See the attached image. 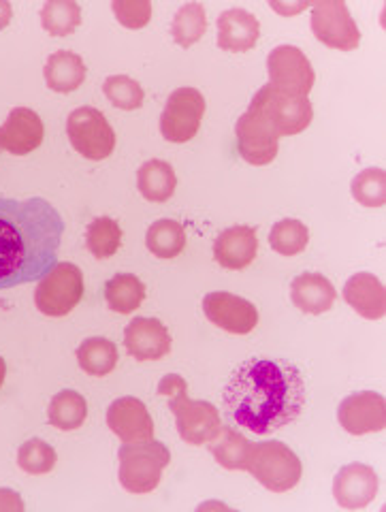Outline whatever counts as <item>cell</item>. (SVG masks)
Masks as SVG:
<instances>
[{"instance_id": "23", "label": "cell", "mask_w": 386, "mask_h": 512, "mask_svg": "<svg viewBox=\"0 0 386 512\" xmlns=\"http://www.w3.org/2000/svg\"><path fill=\"white\" fill-rule=\"evenodd\" d=\"M86 64L82 60V56H77L75 52H67V50H60L54 52L50 58L45 62V82L50 86L54 92H73L79 86L86 82Z\"/></svg>"}, {"instance_id": "1", "label": "cell", "mask_w": 386, "mask_h": 512, "mask_svg": "<svg viewBox=\"0 0 386 512\" xmlns=\"http://www.w3.org/2000/svg\"><path fill=\"white\" fill-rule=\"evenodd\" d=\"M305 382L299 367L284 359H248L224 387L222 406L233 427L271 434L299 419L305 406Z\"/></svg>"}, {"instance_id": "30", "label": "cell", "mask_w": 386, "mask_h": 512, "mask_svg": "<svg viewBox=\"0 0 386 512\" xmlns=\"http://www.w3.org/2000/svg\"><path fill=\"white\" fill-rule=\"evenodd\" d=\"M41 24L52 37H67L82 24V7L75 0H47L41 9Z\"/></svg>"}, {"instance_id": "39", "label": "cell", "mask_w": 386, "mask_h": 512, "mask_svg": "<svg viewBox=\"0 0 386 512\" xmlns=\"http://www.w3.org/2000/svg\"><path fill=\"white\" fill-rule=\"evenodd\" d=\"M26 504L11 489H0V512H24Z\"/></svg>"}, {"instance_id": "19", "label": "cell", "mask_w": 386, "mask_h": 512, "mask_svg": "<svg viewBox=\"0 0 386 512\" xmlns=\"http://www.w3.org/2000/svg\"><path fill=\"white\" fill-rule=\"evenodd\" d=\"M261 24L246 9H229L218 18V47L222 52H250L259 43Z\"/></svg>"}, {"instance_id": "32", "label": "cell", "mask_w": 386, "mask_h": 512, "mask_svg": "<svg viewBox=\"0 0 386 512\" xmlns=\"http://www.w3.org/2000/svg\"><path fill=\"white\" fill-rule=\"evenodd\" d=\"M269 244L282 256H297L310 244V231L301 220L284 218L273 224L269 233Z\"/></svg>"}, {"instance_id": "2", "label": "cell", "mask_w": 386, "mask_h": 512, "mask_svg": "<svg viewBox=\"0 0 386 512\" xmlns=\"http://www.w3.org/2000/svg\"><path fill=\"white\" fill-rule=\"evenodd\" d=\"M64 222L41 197L0 199V288L43 278L56 265Z\"/></svg>"}, {"instance_id": "36", "label": "cell", "mask_w": 386, "mask_h": 512, "mask_svg": "<svg viewBox=\"0 0 386 512\" xmlns=\"http://www.w3.org/2000/svg\"><path fill=\"white\" fill-rule=\"evenodd\" d=\"M103 92H105V96H107L111 105H116V107L126 109V111L139 109L143 105V99H146L143 88L135 82V79L126 77V75L107 77L105 84H103Z\"/></svg>"}, {"instance_id": "35", "label": "cell", "mask_w": 386, "mask_h": 512, "mask_svg": "<svg viewBox=\"0 0 386 512\" xmlns=\"http://www.w3.org/2000/svg\"><path fill=\"white\" fill-rule=\"evenodd\" d=\"M56 451L54 448L35 438V440H28L20 446L18 451V466L26 472V474H47L56 468Z\"/></svg>"}, {"instance_id": "9", "label": "cell", "mask_w": 386, "mask_h": 512, "mask_svg": "<svg viewBox=\"0 0 386 512\" xmlns=\"http://www.w3.org/2000/svg\"><path fill=\"white\" fill-rule=\"evenodd\" d=\"M203 116V94L197 88H178L171 92L160 116V133L171 143H186L199 133Z\"/></svg>"}, {"instance_id": "8", "label": "cell", "mask_w": 386, "mask_h": 512, "mask_svg": "<svg viewBox=\"0 0 386 512\" xmlns=\"http://www.w3.org/2000/svg\"><path fill=\"white\" fill-rule=\"evenodd\" d=\"M314 37L333 50L352 52L361 43V32L344 0H325L312 5Z\"/></svg>"}, {"instance_id": "28", "label": "cell", "mask_w": 386, "mask_h": 512, "mask_svg": "<svg viewBox=\"0 0 386 512\" xmlns=\"http://www.w3.org/2000/svg\"><path fill=\"white\" fill-rule=\"evenodd\" d=\"M105 299L114 312L131 314L146 299V284L133 274H118L105 284Z\"/></svg>"}, {"instance_id": "13", "label": "cell", "mask_w": 386, "mask_h": 512, "mask_svg": "<svg viewBox=\"0 0 386 512\" xmlns=\"http://www.w3.org/2000/svg\"><path fill=\"white\" fill-rule=\"evenodd\" d=\"M337 421L352 436L374 434L386 427V399L380 393H352L337 408Z\"/></svg>"}, {"instance_id": "3", "label": "cell", "mask_w": 386, "mask_h": 512, "mask_svg": "<svg viewBox=\"0 0 386 512\" xmlns=\"http://www.w3.org/2000/svg\"><path fill=\"white\" fill-rule=\"evenodd\" d=\"M120 485L128 493H152L163 478V470L171 463L169 448L158 440L128 442L118 453Z\"/></svg>"}, {"instance_id": "41", "label": "cell", "mask_w": 386, "mask_h": 512, "mask_svg": "<svg viewBox=\"0 0 386 512\" xmlns=\"http://www.w3.org/2000/svg\"><path fill=\"white\" fill-rule=\"evenodd\" d=\"M308 5H297V7H282V5H278V3H271V9H276V11H280V13H295V11H301V9H305Z\"/></svg>"}, {"instance_id": "17", "label": "cell", "mask_w": 386, "mask_h": 512, "mask_svg": "<svg viewBox=\"0 0 386 512\" xmlns=\"http://www.w3.org/2000/svg\"><path fill=\"white\" fill-rule=\"evenodd\" d=\"M45 137V126L37 111L28 107L11 109L9 118L0 126V150L15 156L35 152Z\"/></svg>"}, {"instance_id": "42", "label": "cell", "mask_w": 386, "mask_h": 512, "mask_svg": "<svg viewBox=\"0 0 386 512\" xmlns=\"http://www.w3.org/2000/svg\"><path fill=\"white\" fill-rule=\"evenodd\" d=\"M5 376H7V363L3 357H0V387L5 384Z\"/></svg>"}, {"instance_id": "18", "label": "cell", "mask_w": 386, "mask_h": 512, "mask_svg": "<svg viewBox=\"0 0 386 512\" xmlns=\"http://www.w3.org/2000/svg\"><path fill=\"white\" fill-rule=\"evenodd\" d=\"M107 425L124 442H143L154 438V421L146 404L137 397H120L107 410Z\"/></svg>"}, {"instance_id": "29", "label": "cell", "mask_w": 386, "mask_h": 512, "mask_svg": "<svg viewBox=\"0 0 386 512\" xmlns=\"http://www.w3.org/2000/svg\"><path fill=\"white\" fill-rule=\"evenodd\" d=\"M88 416L86 397L77 391H60L54 395L50 410H47V419L52 427L60 431H73L82 427Z\"/></svg>"}, {"instance_id": "16", "label": "cell", "mask_w": 386, "mask_h": 512, "mask_svg": "<svg viewBox=\"0 0 386 512\" xmlns=\"http://www.w3.org/2000/svg\"><path fill=\"white\" fill-rule=\"evenodd\" d=\"M124 346L137 361H158L171 352L169 329L156 318H135L124 331Z\"/></svg>"}, {"instance_id": "14", "label": "cell", "mask_w": 386, "mask_h": 512, "mask_svg": "<svg viewBox=\"0 0 386 512\" xmlns=\"http://www.w3.org/2000/svg\"><path fill=\"white\" fill-rule=\"evenodd\" d=\"M203 312L216 327L233 335H248L259 325V310L250 301L224 291L205 295Z\"/></svg>"}, {"instance_id": "37", "label": "cell", "mask_w": 386, "mask_h": 512, "mask_svg": "<svg viewBox=\"0 0 386 512\" xmlns=\"http://www.w3.org/2000/svg\"><path fill=\"white\" fill-rule=\"evenodd\" d=\"M111 9H114L118 22L131 30L148 26L152 20L150 0H114Z\"/></svg>"}, {"instance_id": "33", "label": "cell", "mask_w": 386, "mask_h": 512, "mask_svg": "<svg viewBox=\"0 0 386 512\" xmlns=\"http://www.w3.org/2000/svg\"><path fill=\"white\" fill-rule=\"evenodd\" d=\"M86 246L96 259H109L122 246V229L114 218H96L86 231Z\"/></svg>"}, {"instance_id": "6", "label": "cell", "mask_w": 386, "mask_h": 512, "mask_svg": "<svg viewBox=\"0 0 386 512\" xmlns=\"http://www.w3.org/2000/svg\"><path fill=\"white\" fill-rule=\"evenodd\" d=\"M84 297V274L73 263H56L41 278L35 291V306L41 314L60 318L71 314Z\"/></svg>"}, {"instance_id": "10", "label": "cell", "mask_w": 386, "mask_h": 512, "mask_svg": "<svg viewBox=\"0 0 386 512\" xmlns=\"http://www.w3.org/2000/svg\"><path fill=\"white\" fill-rule=\"evenodd\" d=\"M267 73L271 79L269 86L295 96H308L316 82L312 62L295 45L276 47L267 56Z\"/></svg>"}, {"instance_id": "27", "label": "cell", "mask_w": 386, "mask_h": 512, "mask_svg": "<svg viewBox=\"0 0 386 512\" xmlns=\"http://www.w3.org/2000/svg\"><path fill=\"white\" fill-rule=\"evenodd\" d=\"M146 246L158 259H175L186 248V231L178 220L163 218L148 229Z\"/></svg>"}, {"instance_id": "31", "label": "cell", "mask_w": 386, "mask_h": 512, "mask_svg": "<svg viewBox=\"0 0 386 512\" xmlns=\"http://www.w3.org/2000/svg\"><path fill=\"white\" fill-rule=\"evenodd\" d=\"M207 30V13L201 3H188L182 5L180 11L175 13L171 24L173 41L180 47H190L203 39Z\"/></svg>"}, {"instance_id": "40", "label": "cell", "mask_w": 386, "mask_h": 512, "mask_svg": "<svg viewBox=\"0 0 386 512\" xmlns=\"http://www.w3.org/2000/svg\"><path fill=\"white\" fill-rule=\"evenodd\" d=\"M11 18H13V9H11V5L7 3V0H0V30L9 26Z\"/></svg>"}, {"instance_id": "21", "label": "cell", "mask_w": 386, "mask_h": 512, "mask_svg": "<svg viewBox=\"0 0 386 512\" xmlns=\"http://www.w3.org/2000/svg\"><path fill=\"white\" fill-rule=\"evenodd\" d=\"M348 306L367 320H380L386 314L384 284L374 274H355L344 286Z\"/></svg>"}, {"instance_id": "20", "label": "cell", "mask_w": 386, "mask_h": 512, "mask_svg": "<svg viewBox=\"0 0 386 512\" xmlns=\"http://www.w3.org/2000/svg\"><path fill=\"white\" fill-rule=\"evenodd\" d=\"M259 252V237H256V229L239 224V227H231L222 231L214 242V259L224 269H244Z\"/></svg>"}, {"instance_id": "7", "label": "cell", "mask_w": 386, "mask_h": 512, "mask_svg": "<svg viewBox=\"0 0 386 512\" xmlns=\"http://www.w3.org/2000/svg\"><path fill=\"white\" fill-rule=\"evenodd\" d=\"M67 135L75 152L88 160H105L114 154L116 133L99 109H75L67 120Z\"/></svg>"}, {"instance_id": "38", "label": "cell", "mask_w": 386, "mask_h": 512, "mask_svg": "<svg viewBox=\"0 0 386 512\" xmlns=\"http://www.w3.org/2000/svg\"><path fill=\"white\" fill-rule=\"evenodd\" d=\"M180 391H188V384L178 374H169L158 384V393L165 395V397H173V395H178Z\"/></svg>"}, {"instance_id": "15", "label": "cell", "mask_w": 386, "mask_h": 512, "mask_svg": "<svg viewBox=\"0 0 386 512\" xmlns=\"http://www.w3.org/2000/svg\"><path fill=\"white\" fill-rule=\"evenodd\" d=\"M378 474L365 463H350L333 480V498L346 510H359L372 504L378 495Z\"/></svg>"}, {"instance_id": "24", "label": "cell", "mask_w": 386, "mask_h": 512, "mask_svg": "<svg viewBox=\"0 0 386 512\" xmlns=\"http://www.w3.org/2000/svg\"><path fill=\"white\" fill-rule=\"evenodd\" d=\"M137 186L141 195L148 201L165 203L173 197L175 186H178V178H175V171L169 163L154 158L139 167Z\"/></svg>"}, {"instance_id": "5", "label": "cell", "mask_w": 386, "mask_h": 512, "mask_svg": "<svg viewBox=\"0 0 386 512\" xmlns=\"http://www.w3.org/2000/svg\"><path fill=\"white\" fill-rule=\"evenodd\" d=\"M235 135H237L239 154L246 163L263 167L276 160L280 137L273 133L261 90L254 94L246 114L237 120Z\"/></svg>"}, {"instance_id": "22", "label": "cell", "mask_w": 386, "mask_h": 512, "mask_svg": "<svg viewBox=\"0 0 386 512\" xmlns=\"http://www.w3.org/2000/svg\"><path fill=\"white\" fill-rule=\"evenodd\" d=\"M295 306L305 314H325L335 303V286L323 274H301L291 284Z\"/></svg>"}, {"instance_id": "12", "label": "cell", "mask_w": 386, "mask_h": 512, "mask_svg": "<svg viewBox=\"0 0 386 512\" xmlns=\"http://www.w3.org/2000/svg\"><path fill=\"white\" fill-rule=\"evenodd\" d=\"M263 101L267 118L271 122L273 133L278 137H291L305 131L312 124L314 109L308 96H295L280 92L273 86H263Z\"/></svg>"}, {"instance_id": "26", "label": "cell", "mask_w": 386, "mask_h": 512, "mask_svg": "<svg viewBox=\"0 0 386 512\" xmlns=\"http://www.w3.org/2000/svg\"><path fill=\"white\" fill-rule=\"evenodd\" d=\"M77 363L88 376H107L116 370L118 365V348L107 338H90L79 344Z\"/></svg>"}, {"instance_id": "34", "label": "cell", "mask_w": 386, "mask_h": 512, "mask_svg": "<svg viewBox=\"0 0 386 512\" xmlns=\"http://www.w3.org/2000/svg\"><path fill=\"white\" fill-rule=\"evenodd\" d=\"M352 199L365 207H382L386 201L384 169H365L350 184Z\"/></svg>"}, {"instance_id": "4", "label": "cell", "mask_w": 386, "mask_h": 512, "mask_svg": "<svg viewBox=\"0 0 386 512\" xmlns=\"http://www.w3.org/2000/svg\"><path fill=\"white\" fill-rule=\"evenodd\" d=\"M246 470L273 493H286L295 489L303 474L299 457L278 440L252 444Z\"/></svg>"}, {"instance_id": "11", "label": "cell", "mask_w": 386, "mask_h": 512, "mask_svg": "<svg viewBox=\"0 0 386 512\" xmlns=\"http://www.w3.org/2000/svg\"><path fill=\"white\" fill-rule=\"evenodd\" d=\"M186 393L188 391H180L169 397V408L175 414V425L182 440L192 446H203L220 431L222 416L214 404L190 399Z\"/></svg>"}, {"instance_id": "25", "label": "cell", "mask_w": 386, "mask_h": 512, "mask_svg": "<svg viewBox=\"0 0 386 512\" xmlns=\"http://www.w3.org/2000/svg\"><path fill=\"white\" fill-rule=\"evenodd\" d=\"M214 459L227 470H246L248 457L252 451V442L241 436L233 427H220L218 434L207 442Z\"/></svg>"}]
</instances>
